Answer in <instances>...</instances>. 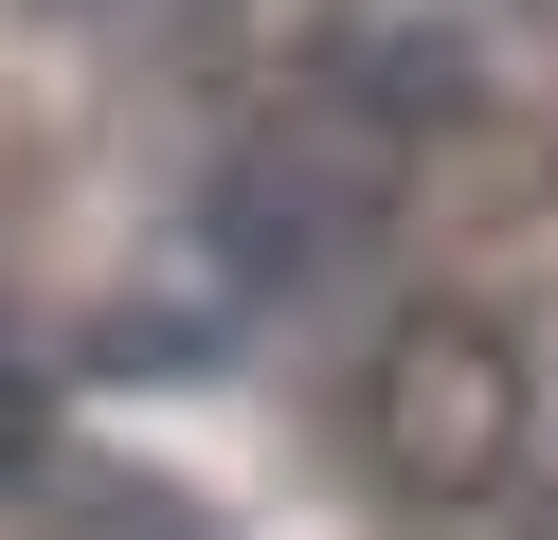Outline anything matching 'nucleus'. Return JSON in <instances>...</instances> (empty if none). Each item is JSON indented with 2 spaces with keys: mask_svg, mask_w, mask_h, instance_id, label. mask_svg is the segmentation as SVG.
I'll list each match as a JSON object with an SVG mask.
<instances>
[{
  "mask_svg": "<svg viewBox=\"0 0 558 540\" xmlns=\"http://www.w3.org/2000/svg\"><path fill=\"white\" fill-rule=\"evenodd\" d=\"M361 180H325V163H234L217 180V271H253V288H325L342 252H361Z\"/></svg>",
  "mask_w": 558,
  "mask_h": 540,
  "instance_id": "2",
  "label": "nucleus"
},
{
  "mask_svg": "<svg viewBox=\"0 0 558 540\" xmlns=\"http://www.w3.org/2000/svg\"><path fill=\"white\" fill-rule=\"evenodd\" d=\"M522 432H541V379H522V343L486 307H397L361 360V468L397 504H486L522 468Z\"/></svg>",
  "mask_w": 558,
  "mask_h": 540,
  "instance_id": "1",
  "label": "nucleus"
},
{
  "mask_svg": "<svg viewBox=\"0 0 558 540\" xmlns=\"http://www.w3.org/2000/svg\"><path fill=\"white\" fill-rule=\"evenodd\" d=\"M306 72H325V91L361 108V127H450V108H469V55H450L433 19H342Z\"/></svg>",
  "mask_w": 558,
  "mask_h": 540,
  "instance_id": "3",
  "label": "nucleus"
},
{
  "mask_svg": "<svg viewBox=\"0 0 558 540\" xmlns=\"http://www.w3.org/2000/svg\"><path fill=\"white\" fill-rule=\"evenodd\" d=\"M37 451H54V379L0 343V487H37Z\"/></svg>",
  "mask_w": 558,
  "mask_h": 540,
  "instance_id": "4",
  "label": "nucleus"
}]
</instances>
